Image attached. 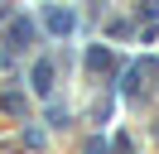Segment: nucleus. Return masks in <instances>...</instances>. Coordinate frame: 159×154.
<instances>
[{"mask_svg":"<svg viewBox=\"0 0 159 154\" xmlns=\"http://www.w3.org/2000/svg\"><path fill=\"white\" fill-rule=\"evenodd\" d=\"M72 24H77V19H72V10H63V5H48V10H43V29H48V34L68 38Z\"/></svg>","mask_w":159,"mask_h":154,"instance_id":"f257e3e1","label":"nucleus"},{"mask_svg":"<svg viewBox=\"0 0 159 154\" xmlns=\"http://www.w3.org/2000/svg\"><path fill=\"white\" fill-rule=\"evenodd\" d=\"M149 67H154V63H135V67H130L125 77H120V92H125L130 101H140V96H145V82H140V77H145Z\"/></svg>","mask_w":159,"mask_h":154,"instance_id":"f03ea898","label":"nucleus"},{"mask_svg":"<svg viewBox=\"0 0 159 154\" xmlns=\"http://www.w3.org/2000/svg\"><path fill=\"white\" fill-rule=\"evenodd\" d=\"M82 63H87V72H116V58H111V48H101V43H92Z\"/></svg>","mask_w":159,"mask_h":154,"instance_id":"7ed1b4c3","label":"nucleus"},{"mask_svg":"<svg viewBox=\"0 0 159 154\" xmlns=\"http://www.w3.org/2000/svg\"><path fill=\"white\" fill-rule=\"evenodd\" d=\"M29 87L39 96H48L53 92V63H34V72H29Z\"/></svg>","mask_w":159,"mask_h":154,"instance_id":"20e7f679","label":"nucleus"},{"mask_svg":"<svg viewBox=\"0 0 159 154\" xmlns=\"http://www.w3.org/2000/svg\"><path fill=\"white\" fill-rule=\"evenodd\" d=\"M5 38H10V48H24L34 38V24H29V19H15V24L5 29Z\"/></svg>","mask_w":159,"mask_h":154,"instance_id":"39448f33","label":"nucleus"},{"mask_svg":"<svg viewBox=\"0 0 159 154\" xmlns=\"http://www.w3.org/2000/svg\"><path fill=\"white\" fill-rule=\"evenodd\" d=\"M87 154H106V144H101V140H92V144H87Z\"/></svg>","mask_w":159,"mask_h":154,"instance_id":"423d86ee","label":"nucleus"},{"mask_svg":"<svg viewBox=\"0 0 159 154\" xmlns=\"http://www.w3.org/2000/svg\"><path fill=\"white\" fill-rule=\"evenodd\" d=\"M0 19H5V0H0Z\"/></svg>","mask_w":159,"mask_h":154,"instance_id":"0eeeda50","label":"nucleus"}]
</instances>
